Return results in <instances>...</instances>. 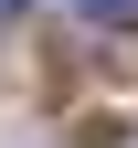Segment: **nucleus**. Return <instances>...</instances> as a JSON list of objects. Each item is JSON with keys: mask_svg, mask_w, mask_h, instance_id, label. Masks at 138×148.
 <instances>
[{"mask_svg": "<svg viewBox=\"0 0 138 148\" xmlns=\"http://www.w3.org/2000/svg\"><path fill=\"white\" fill-rule=\"evenodd\" d=\"M85 21H138V0H74Z\"/></svg>", "mask_w": 138, "mask_h": 148, "instance_id": "obj_1", "label": "nucleus"}, {"mask_svg": "<svg viewBox=\"0 0 138 148\" xmlns=\"http://www.w3.org/2000/svg\"><path fill=\"white\" fill-rule=\"evenodd\" d=\"M11 21H21V0H0V32H11Z\"/></svg>", "mask_w": 138, "mask_h": 148, "instance_id": "obj_2", "label": "nucleus"}]
</instances>
